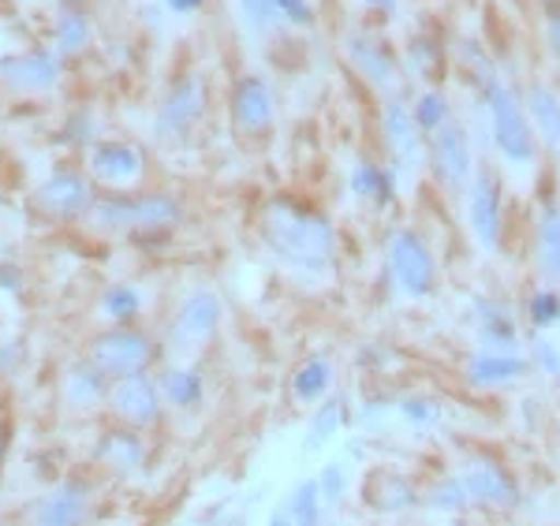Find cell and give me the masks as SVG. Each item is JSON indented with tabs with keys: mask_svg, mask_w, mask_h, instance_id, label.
I'll use <instances>...</instances> for the list:
<instances>
[{
	"mask_svg": "<svg viewBox=\"0 0 560 526\" xmlns=\"http://www.w3.org/2000/svg\"><path fill=\"white\" fill-rule=\"evenodd\" d=\"M258 235L277 261L300 269V273H329L337 266V224L314 202L292 195H277L261 206Z\"/></svg>",
	"mask_w": 560,
	"mask_h": 526,
	"instance_id": "obj_1",
	"label": "cell"
},
{
	"mask_svg": "<svg viewBox=\"0 0 560 526\" xmlns=\"http://www.w3.org/2000/svg\"><path fill=\"white\" fill-rule=\"evenodd\" d=\"M184 202L168 190H147V195L108 190V195H97L86 221L90 229L105 235H168L184 224Z\"/></svg>",
	"mask_w": 560,
	"mask_h": 526,
	"instance_id": "obj_2",
	"label": "cell"
},
{
	"mask_svg": "<svg viewBox=\"0 0 560 526\" xmlns=\"http://www.w3.org/2000/svg\"><path fill=\"white\" fill-rule=\"evenodd\" d=\"M482 94V113L490 120V142L493 150L501 153V161L516 168H530L538 161V135L530 127L527 105H523V94L516 86H509L501 75H493L490 83L478 86Z\"/></svg>",
	"mask_w": 560,
	"mask_h": 526,
	"instance_id": "obj_3",
	"label": "cell"
},
{
	"mask_svg": "<svg viewBox=\"0 0 560 526\" xmlns=\"http://www.w3.org/2000/svg\"><path fill=\"white\" fill-rule=\"evenodd\" d=\"M161 355H165V343L142 329V325H108V329L94 332L86 340L83 359L94 362L108 381H124L158 374Z\"/></svg>",
	"mask_w": 560,
	"mask_h": 526,
	"instance_id": "obj_4",
	"label": "cell"
},
{
	"mask_svg": "<svg viewBox=\"0 0 560 526\" xmlns=\"http://www.w3.org/2000/svg\"><path fill=\"white\" fill-rule=\"evenodd\" d=\"M385 269L393 288L404 299H430L438 292V254L427 243V235L415 229H393L385 239Z\"/></svg>",
	"mask_w": 560,
	"mask_h": 526,
	"instance_id": "obj_5",
	"label": "cell"
},
{
	"mask_svg": "<svg viewBox=\"0 0 560 526\" xmlns=\"http://www.w3.org/2000/svg\"><path fill=\"white\" fill-rule=\"evenodd\" d=\"M221 317H224V303L213 288H195L179 299L173 322H168V340L165 348L179 355L184 362H191L195 355H202L206 348L217 340L221 332Z\"/></svg>",
	"mask_w": 560,
	"mask_h": 526,
	"instance_id": "obj_6",
	"label": "cell"
},
{
	"mask_svg": "<svg viewBox=\"0 0 560 526\" xmlns=\"http://www.w3.org/2000/svg\"><path fill=\"white\" fill-rule=\"evenodd\" d=\"M459 478H464L467 493H471L475 507L482 512H516L523 504V486L516 470L504 464L493 452H471V456L459 459Z\"/></svg>",
	"mask_w": 560,
	"mask_h": 526,
	"instance_id": "obj_7",
	"label": "cell"
},
{
	"mask_svg": "<svg viewBox=\"0 0 560 526\" xmlns=\"http://www.w3.org/2000/svg\"><path fill=\"white\" fill-rule=\"evenodd\" d=\"M206 108H210L206 79L179 75L158 102V113H153V135H158V142H187L195 135V127L206 120Z\"/></svg>",
	"mask_w": 560,
	"mask_h": 526,
	"instance_id": "obj_8",
	"label": "cell"
},
{
	"mask_svg": "<svg viewBox=\"0 0 560 526\" xmlns=\"http://www.w3.org/2000/svg\"><path fill=\"white\" fill-rule=\"evenodd\" d=\"M467 202V229L471 239L478 243V250L486 254H501L504 250V187L501 176L493 168H478L471 187L464 195Z\"/></svg>",
	"mask_w": 560,
	"mask_h": 526,
	"instance_id": "obj_9",
	"label": "cell"
},
{
	"mask_svg": "<svg viewBox=\"0 0 560 526\" xmlns=\"http://www.w3.org/2000/svg\"><path fill=\"white\" fill-rule=\"evenodd\" d=\"M94 493H97L94 478L71 470V475L57 478L31 504V526H86L90 512H94Z\"/></svg>",
	"mask_w": 560,
	"mask_h": 526,
	"instance_id": "obj_10",
	"label": "cell"
},
{
	"mask_svg": "<svg viewBox=\"0 0 560 526\" xmlns=\"http://www.w3.org/2000/svg\"><path fill=\"white\" fill-rule=\"evenodd\" d=\"M427 165H430V176L438 179L448 195H467L475 179V147H471V131L464 124L453 120L445 131H438L433 139L427 142Z\"/></svg>",
	"mask_w": 560,
	"mask_h": 526,
	"instance_id": "obj_11",
	"label": "cell"
},
{
	"mask_svg": "<svg viewBox=\"0 0 560 526\" xmlns=\"http://www.w3.org/2000/svg\"><path fill=\"white\" fill-rule=\"evenodd\" d=\"M165 396L158 388V377L153 374H142V377H124V381H113L108 388V407L105 414L113 419L116 425H128V430H158L165 422Z\"/></svg>",
	"mask_w": 560,
	"mask_h": 526,
	"instance_id": "obj_12",
	"label": "cell"
},
{
	"mask_svg": "<svg viewBox=\"0 0 560 526\" xmlns=\"http://www.w3.org/2000/svg\"><path fill=\"white\" fill-rule=\"evenodd\" d=\"M345 57L359 71V79L374 90H382V94H393L400 86V57H396V49L374 26H351L345 34Z\"/></svg>",
	"mask_w": 560,
	"mask_h": 526,
	"instance_id": "obj_13",
	"label": "cell"
},
{
	"mask_svg": "<svg viewBox=\"0 0 560 526\" xmlns=\"http://www.w3.org/2000/svg\"><path fill=\"white\" fill-rule=\"evenodd\" d=\"M382 147L388 153V165L400 176L419 172L422 161H427V135L415 124L411 105L400 102V97H388L382 105Z\"/></svg>",
	"mask_w": 560,
	"mask_h": 526,
	"instance_id": "obj_14",
	"label": "cell"
},
{
	"mask_svg": "<svg viewBox=\"0 0 560 526\" xmlns=\"http://www.w3.org/2000/svg\"><path fill=\"white\" fill-rule=\"evenodd\" d=\"M94 202H97L94 184L75 168H57L38 190H34V210L57 224L83 221V217H90V210H94Z\"/></svg>",
	"mask_w": 560,
	"mask_h": 526,
	"instance_id": "obj_15",
	"label": "cell"
},
{
	"mask_svg": "<svg viewBox=\"0 0 560 526\" xmlns=\"http://www.w3.org/2000/svg\"><path fill=\"white\" fill-rule=\"evenodd\" d=\"M108 388H113V381H108L90 359L68 362V366L60 370V377H57L60 411L75 414V419H90V414H102L105 407H108Z\"/></svg>",
	"mask_w": 560,
	"mask_h": 526,
	"instance_id": "obj_16",
	"label": "cell"
},
{
	"mask_svg": "<svg viewBox=\"0 0 560 526\" xmlns=\"http://www.w3.org/2000/svg\"><path fill=\"white\" fill-rule=\"evenodd\" d=\"M90 179L108 190H131L147 176V153L139 142L128 139H102L86 157Z\"/></svg>",
	"mask_w": 560,
	"mask_h": 526,
	"instance_id": "obj_17",
	"label": "cell"
},
{
	"mask_svg": "<svg viewBox=\"0 0 560 526\" xmlns=\"http://www.w3.org/2000/svg\"><path fill=\"white\" fill-rule=\"evenodd\" d=\"M232 124L243 139H266L277 124V97L273 86L261 75H240L232 86Z\"/></svg>",
	"mask_w": 560,
	"mask_h": 526,
	"instance_id": "obj_18",
	"label": "cell"
},
{
	"mask_svg": "<svg viewBox=\"0 0 560 526\" xmlns=\"http://www.w3.org/2000/svg\"><path fill=\"white\" fill-rule=\"evenodd\" d=\"M150 459V444L139 430H128V425H108V430L97 433L94 448H90V464L102 467L105 475L128 478L139 475Z\"/></svg>",
	"mask_w": 560,
	"mask_h": 526,
	"instance_id": "obj_19",
	"label": "cell"
},
{
	"mask_svg": "<svg viewBox=\"0 0 560 526\" xmlns=\"http://www.w3.org/2000/svg\"><path fill=\"white\" fill-rule=\"evenodd\" d=\"M535 370H530V359L520 355V351H482L475 348L464 362V381L478 393H497V388H512L520 381H527Z\"/></svg>",
	"mask_w": 560,
	"mask_h": 526,
	"instance_id": "obj_20",
	"label": "cell"
},
{
	"mask_svg": "<svg viewBox=\"0 0 560 526\" xmlns=\"http://www.w3.org/2000/svg\"><path fill=\"white\" fill-rule=\"evenodd\" d=\"M363 504L377 515H408L422 507V489L396 467H374L363 478Z\"/></svg>",
	"mask_w": 560,
	"mask_h": 526,
	"instance_id": "obj_21",
	"label": "cell"
},
{
	"mask_svg": "<svg viewBox=\"0 0 560 526\" xmlns=\"http://www.w3.org/2000/svg\"><path fill=\"white\" fill-rule=\"evenodd\" d=\"M471 325L482 351H520L523 348V332H520V317L504 299L497 295H478L471 303Z\"/></svg>",
	"mask_w": 560,
	"mask_h": 526,
	"instance_id": "obj_22",
	"label": "cell"
},
{
	"mask_svg": "<svg viewBox=\"0 0 560 526\" xmlns=\"http://www.w3.org/2000/svg\"><path fill=\"white\" fill-rule=\"evenodd\" d=\"M348 187L359 202L374 206V210H388L396 202V195H400V172L374 157H359L348 176Z\"/></svg>",
	"mask_w": 560,
	"mask_h": 526,
	"instance_id": "obj_23",
	"label": "cell"
},
{
	"mask_svg": "<svg viewBox=\"0 0 560 526\" xmlns=\"http://www.w3.org/2000/svg\"><path fill=\"white\" fill-rule=\"evenodd\" d=\"M153 377L165 396V407H173V411H198L206 404V377L195 362H168Z\"/></svg>",
	"mask_w": 560,
	"mask_h": 526,
	"instance_id": "obj_24",
	"label": "cell"
},
{
	"mask_svg": "<svg viewBox=\"0 0 560 526\" xmlns=\"http://www.w3.org/2000/svg\"><path fill=\"white\" fill-rule=\"evenodd\" d=\"M0 75H4V83L12 90H23V94H45V90L57 86L60 63L52 52H23V57L0 60Z\"/></svg>",
	"mask_w": 560,
	"mask_h": 526,
	"instance_id": "obj_25",
	"label": "cell"
},
{
	"mask_svg": "<svg viewBox=\"0 0 560 526\" xmlns=\"http://www.w3.org/2000/svg\"><path fill=\"white\" fill-rule=\"evenodd\" d=\"M337 388V366H332L329 355H311L303 359L300 366L288 377V393H292V404L300 407H318L332 396Z\"/></svg>",
	"mask_w": 560,
	"mask_h": 526,
	"instance_id": "obj_26",
	"label": "cell"
},
{
	"mask_svg": "<svg viewBox=\"0 0 560 526\" xmlns=\"http://www.w3.org/2000/svg\"><path fill=\"white\" fill-rule=\"evenodd\" d=\"M523 105H527V116H530V127L538 135V147H546L549 153L560 157V94L549 83H527L523 90Z\"/></svg>",
	"mask_w": 560,
	"mask_h": 526,
	"instance_id": "obj_27",
	"label": "cell"
},
{
	"mask_svg": "<svg viewBox=\"0 0 560 526\" xmlns=\"http://www.w3.org/2000/svg\"><path fill=\"white\" fill-rule=\"evenodd\" d=\"M535 269L541 284H560V202L546 198L535 217Z\"/></svg>",
	"mask_w": 560,
	"mask_h": 526,
	"instance_id": "obj_28",
	"label": "cell"
},
{
	"mask_svg": "<svg viewBox=\"0 0 560 526\" xmlns=\"http://www.w3.org/2000/svg\"><path fill=\"white\" fill-rule=\"evenodd\" d=\"M351 422V404L345 393H332L329 400L314 407L311 414V425H306V441H303V452H322L325 444H332L345 433V425Z\"/></svg>",
	"mask_w": 560,
	"mask_h": 526,
	"instance_id": "obj_29",
	"label": "cell"
},
{
	"mask_svg": "<svg viewBox=\"0 0 560 526\" xmlns=\"http://www.w3.org/2000/svg\"><path fill=\"white\" fill-rule=\"evenodd\" d=\"M422 507H430V512H438V515H448V519H459V515L471 512L475 501H471V493H467L459 470H445V475H438L430 486H422Z\"/></svg>",
	"mask_w": 560,
	"mask_h": 526,
	"instance_id": "obj_30",
	"label": "cell"
},
{
	"mask_svg": "<svg viewBox=\"0 0 560 526\" xmlns=\"http://www.w3.org/2000/svg\"><path fill=\"white\" fill-rule=\"evenodd\" d=\"M396 419L415 433L438 430L445 422V404L430 393H400L396 396Z\"/></svg>",
	"mask_w": 560,
	"mask_h": 526,
	"instance_id": "obj_31",
	"label": "cell"
},
{
	"mask_svg": "<svg viewBox=\"0 0 560 526\" xmlns=\"http://www.w3.org/2000/svg\"><path fill=\"white\" fill-rule=\"evenodd\" d=\"M411 113H415V124H419V131L427 135V142L456 120L453 102H448V94H445V90H438V86H422L419 97L411 102Z\"/></svg>",
	"mask_w": 560,
	"mask_h": 526,
	"instance_id": "obj_32",
	"label": "cell"
},
{
	"mask_svg": "<svg viewBox=\"0 0 560 526\" xmlns=\"http://www.w3.org/2000/svg\"><path fill=\"white\" fill-rule=\"evenodd\" d=\"M404 63H408V71H415L419 79H433L441 75V68H445V49H441V42L433 38V34H415L408 42V49H404Z\"/></svg>",
	"mask_w": 560,
	"mask_h": 526,
	"instance_id": "obj_33",
	"label": "cell"
},
{
	"mask_svg": "<svg viewBox=\"0 0 560 526\" xmlns=\"http://www.w3.org/2000/svg\"><path fill=\"white\" fill-rule=\"evenodd\" d=\"M97 306H102L108 325H135L142 314V295L135 284H113L102 292V303Z\"/></svg>",
	"mask_w": 560,
	"mask_h": 526,
	"instance_id": "obj_34",
	"label": "cell"
},
{
	"mask_svg": "<svg viewBox=\"0 0 560 526\" xmlns=\"http://www.w3.org/2000/svg\"><path fill=\"white\" fill-rule=\"evenodd\" d=\"M284 501H288V512H292L295 526H322L325 523V501H322L318 478H303Z\"/></svg>",
	"mask_w": 560,
	"mask_h": 526,
	"instance_id": "obj_35",
	"label": "cell"
},
{
	"mask_svg": "<svg viewBox=\"0 0 560 526\" xmlns=\"http://www.w3.org/2000/svg\"><path fill=\"white\" fill-rule=\"evenodd\" d=\"M523 314H527L530 329H538V332L560 329V288L553 284L535 288V292L527 295V303H523Z\"/></svg>",
	"mask_w": 560,
	"mask_h": 526,
	"instance_id": "obj_36",
	"label": "cell"
},
{
	"mask_svg": "<svg viewBox=\"0 0 560 526\" xmlns=\"http://www.w3.org/2000/svg\"><path fill=\"white\" fill-rule=\"evenodd\" d=\"M236 12H240L243 31L255 34V38H266V34H273L280 26L273 0H236Z\"/></svg>",
	"mask_w": 560,
	"mask_h": 526,
	"instance_id": "obj_37",
	"label": "cell"
},
{
	"mask_svg": "<svg viewBox=\"0 0 560 526\" xmlns=\"http://www.w3.org/2000/svg\"><path fill=\"white\" fill-rule=\"evenodd\" d=\"M318 489H322V501L325 507H340L351 489V464L348 459H329L318 475Z\"/></svg>",
	"mask_w": 560,
	"mask_h": 526,
	"instance_id": "obj_38",
	"label": "cell"
},
{
	"mask_svg": "<svg viewBox=\"0 0 560 526\" xmlns=\"http://www.w3.org/2000/svg\"><path fill=\"white\" fill-rule=\"evenodd\" d=\"M90 45V20L83 12H65L57 23V52L60 57H75Z\"/></svg>",
	"mask_w": 560,
	"mask_h": 526,
	"instance_id": "obj_39",
	"label": "cell"
},
{
	"mask_svg": "<svg viewBox=\"0 0 560 526\" xmlns=\"http://www.w3.org/2000/svg\"><path fill=\"white\" fill-rule=\"evenodd\" d=\"M456 60H459V71L467 75V83H475V86L490 83V79L497 75L490 52H486L478 42H459L456 45Z\"/></svg>",
	"mask_w": 560,
	"mask_h": 526,
	"instance_id": "obj_40",
	"label": "cell"
},
{
	"mask_svg": "<svg viewBox=\"0 0 560 526\" xmlns=\"http://www.w3.org/2000/svg\"><path fill=\"white\" fill-rule=\"evenodd\" d=\"M359 425H370V430H377L385 419H396V396L393 393H374L366 396L363 407H359Z\"/></svg>",
	"mask_w": 560,
	"mask_h": 526,
	"instance_id": "obj_41",
	"label": "cell"
},
{
	"mask_svg": "<svg viewBox=\"0 0 560 526\" xmlns=\"http://www.w3.org/2000/svg\"><path fill=\"white\" fill-rule=\"evenodd\" d=\"M527 359H530V370H535V374H541V377H560V343L541 337V340L530 343Z\"/></svg>",
	"mask_w": 560,
	"mask_h": 526,
	"instance_id": "obj_42",
	"label": "cell"
},
{
	"mask_svg": "<svg viewBox=\"0 0 560 526\" xmlns=\"http://www.w3.org/2000/svg\"><path fill=\"white\" fill-rule=\"evenodd\" d=\"M65 139L71 142V147H90V150H94L97 142H102V139H97L94 116H90V113H75V116H71V120L65 124Z\"/></svg>",
	"mask_w": 560,
	"mask_h": 526,
	"instance_id": "obj_43",
	"label": "cell"
},
{
	"mask_svg": "<svg viewBox=\"0 0 560 526\" xmlns=\"http://www.w3.org/2000/svg\"><path fill=\"white\" fill-rule=\"evenodd\" d=\"M280 23L288 26H311L314 23V4L311 0H273Z\"/></svg>",
	"mask_w": 560,
	"mask_h": 526,
	"instance_id": "obj_44",
	"label": "cell"
},
{
	"mask_svg": "<svg viewBox=\"0 0 560 526\" xmlns=\"http://www.w3.org/2000/svg\"><path fill=\"white\" fill-rule=\"evenodd\" d=\"M23 359H26V351L20 340H12V337L0 340V381L15 377V370L23 366Z\"/></svg>",
	"mask_w": 560,
	"mask_h": 526,
	"instance_id": "obj_45",
	"label": "cell"
},
{
	"mask_svg": "<svg viewBox=\"0 0 560 526\" xmlns=\"http://www.w3.org/2000/svg\"><path fill=\"white\" fill-rule=\"evenodd\" d=\"M546 45L549 57L560 63V0H546Z\"/></svg>",
	"mask_w": 560,
	"mask_h": 526,
	"instance_id": "obj_46",
	"label": "cell"
},
{
	"mask_svg": "<svg viewBox=\"0 0 560 526\" xmlns=\"http://www.w3.org/2000/svg\"><path fill=\"white\" fill-rule=\"evenodd\" d=\"M359 8H363L366 15H374V20H393L396 12H400V0H355Z\"/></svg>",
	"mask_w": 560,
	"mask_h": 526,
	"instance_id": "obj_47",
	"label": "cell"
},
{
	"mask_svg": "<svg viewBox=\"0 0 560 526\" xmlns=\"http://www.w3.org/2000/svg\"><path fill=\"white\" fill-rule=\"evenodd\" d=\"M12 441H15V422L8 411H0V470H4L8 456H12Z\"/></svg>",
	"mask_w": 560,
	"mask_h": 526,
	"instance_id": "obj_48",
	"label": "cell"
},
{
	"mask_svg": "<svg viewBox=\"0 0 560 526\" xmlns=\"http://www.w3.org/2000/svg\"><path fill=\"white\" fill-rule=\"evenodd\" d=\"M0 292H23V269L12 261H0Z\"/></svg>",
	"mask_w": 560,
	"mask_h": 526,
	"instance_id": "obj_49",
	"label": "cell"
},
{
	"mask_svg": "<svg viewBox=\"0 0 560 526\" xmlns=\"http://www.w3.org/2000/svg\"><path fill=\"white\" fill-rule=\"evenodd\" d=\"M266 526H295V519H292V512H288V501H280L273 512H269V519H266Z\"/></svg>",
	"mask_w": 560,
	"mask_h": 526,
	"instance_id": "obj_50",
	"label": "cell"
},
{
	"mask_svg": "<svg viewBox=\"0 0 560 526\" xmlns=\"http://www.w3.org/2000/svg\"><path fill=\"white\" fill-rule=\"evenodd\" d=\"M168 8H173L176 15H195L198 8H202V0H165Z\"/></svg>",
	"mask_w": 560,
	"mask_h": 526,
	"instance_id": "obj_51",
	"label": "cell"
},
{
	"mask_svg": "<svg viewBox=\"0 0 560 526\" xmlns=\"http://www.w3.org/2000/svg\"><path fill=\"white\" fill-rule=\"evenodd\" d=\"M448 526H478V523H467V519H453Z\"/></svg>",
	"mask_w": 560,
	"mask_h": 526,
	"instance_id": "obj_52",
	"label": "cell"
}]
</instances>
